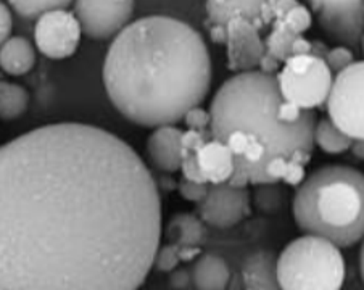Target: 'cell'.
<instances>
[{
    "instance_id": "cell-1",
    "label": "cell",
    "mask_w": 364,
    "mask_h": 290,
    "mask_svg": "<svg viewBox=\"0 0 364 290\" xmlns=\"http://www.w3.org/2000/svg\"><path fill=\"white\" fill-rule=\"evenodd\" d=\"M161 222L154 176L112 132L46 124L0 147V290H137Z\"/></svg>"
},
{
    "instance_id": "cell-2",
    "label": "cell",
    "mask_w": 364,
    "mask_h": 290,
    "mask_svg": "<svg viewBox=\"0 0 364 290\" xmlns=\"http://www.w3.org/2000/svg\"><path fill=\"white\" fill-rule=\"evenodd\" d=\"M208 47L178 18L144 16L113 39L103 84L114 108L142 128L174 126L200 107L211 86Z\"/></svg>"
},
{
    "instance_id": "cell-3",
    "label": "cell",
    "mask_w": 364,
    "mask_h": 290,
    "mask_svg": "<svg viewBox=\"0 0 364 290\" xmlns=\"http://www.w3.org/2000/svg\"><path fill=\"white\" fill-rule=\"evenodd\" d=\"M282 102L276 76L263 75L258 70L234 75L218 89L211 100L208 110L211 136L223 144L234 131L257 137L266 149L264 174L268 163L277 156L305 166L311 160L314 147L316 114L306 112L299 123H281L277 112Z\"/></svg>"
},
{
    "instance_id": "cell-4",
    "label": "cell",
    "mask_w": 364,
    "mask_h": 290,
    "mask_svg": "<svg viewBox=\"0 0 364 290\" xmlns=\"http://www.w3.org/2000/svg\"><path fill=\"white\" fill-rule=\"evenodd\" d=\"M296 226L308 235L348 249L364 239V174L326 165L305 178L294 197Z\"/></svg>"
},
{
    "instance_id": "cell-5",
    "label": "cell",
    "mask_w": 364,
    "mask_h": 290,
    "mask_svg": "<svg viewBox=\"0 0 364 290\" xmlns=\"http://www.w3.org/2000/svg\"><path fill=\"white\" fill-rule=\"evenodd\" d=\"M277 279L282 290H341L345 259L332 242L305 234L277 257Z\"/></svg>"
},
{
    "instance_id": "cell-6",
    "label": "cell",
    "mask_w": 364,
    "mask_h": 290,
    "mask_svg": "<svg viewBox=\"0 0 364 290\" xmlns=\"http://www.w3.org/2000/svg\"><path fill=\"white\" fill-rule=\"evenodd\" d=\"M284 100L301 110L319 108L329 99L333 75L324 60L313 55L290 57L276 76Z\"/></svg>"
},
{
    "instance_id": "cell-7",
    "label": "cell",
    "mask_w": 364,
    "mask_h": 290,
    "mask_svg": "<svg viewBox=\"0 0 364 290\" xmlns=\"http://www.w3.org/2000/svg\"><path fill=\"white\" fill-rule=\"evenodd\" d=\"M327 113L343 134L353 141H364V60L333 77Z\"/></svg>"
},
{
    "instance_id": "cell-8",
    "label": "cell",
    "mask_w": 364,
    "mask_h": 290,
    "mask_svg": "<svg viewBox=\"0 0 364 290\" xmlns=\"http://www.w3.org/2000/svg\"><path fill=\"white\" fill-rule=\"evenodd\" d=\"M319 26L341 47L361 45L364 36V2L361 0H327L309 2Z\"/></svg>"
},
{
    "instance_id": "cell-9",
    "label": "cell",
    "mask_w": 364,
    "mask_h": 290,
    "mask_svg": "<svg viewBox=\"0 0 364 290\" xmlns=\"http://www.w3.org/2000/svg\"><path fill=\"white\" fill-rule=\"evenodd\" d=\"M81 24L75 11L55 10L36 21L34 41L42 55L48 58H68L77 50L81 41Z\"/></svg>"
},
{
    "instance_id": "cell-10",
    "label": "cell",
    "mask_w": 364,
    "mask_h": 290,
    "mask_svg": "<svg viewBox=\"0 0 364 290\" xmlns=\"http://www.w3.org/2000/svg\"><path fill=\"white\" fill-rule=\"evenodd\" d=\"M75 15L84 34L90 39L105 41L117 36L129 24L134 15V4L129 0L92 2L81 0L75 4Z\"/></svg>"
},
{
    "instance_id": "cell-11",
    "label": "cell",
    "mask_w": 364,
    "mask_h": 290,
    "mask_svg": "<svg viewBox=\"0 0 364 290\" xmlns=\"http://www.w3.org/2000/svg\"><path fill=\"white\" fill-rule=\"evenodd\" d=\"M250 193L229 184L210 186L205 200L197 205L198 218L205 225L226 229L239 225L250 215Z\"/></svg>"
},
{
    "instance_id": "cell-12",
    "label": "cell",
    "mask_w": 364,
    "mask_h": 290,
    "mask_svg": "<svg viewBox=\"0 0 364 290\" xmlns=\"http://www.w3.org/2000/svg\"><path fill=\"white\" fill-rule=\"evenodd\" d=\"M228 68L237 72L257 71L264 55V41L250 21L235 18L228 23Z\"/></svg>"
},
{
    "instance_id": "cell-13",
    "label": "cell",
    "mask_w": 364,
    "mask_h": 290,
    "mask_svg": "<svg viewBox=\"0 0 364 290\" xmlns=\"http://www.w3.org/2000/svg\"><path fill=\"white\" fill-rule=\"evenodd\" d=\"M235 18L250 21L258 31L272 24L269 0H211L206 2L205 26H228Z\"/></svg>"
},
{
    "instance_id": "cell-14",
    "label": "cell",
    "mask_w": 364,
    "mask_h": 290,
    "mask_svg": "<svg viewBox=\"0 0 364 290\" xmlns=\"http://www.w3.org/2000/svg\"><path fill=\"white\" fill-rule=\"evenodd\" d=\"M182 134L176 126H161L151 132L147 141V155L159 171L176 173L182 161Z\"/></svg>"
},
{
    "instance_id": "cell-15",
    "label": "cell",
    "mask_w": 364,
    "mask_h": 290,
    "mask_svg": "<svg viewBox=\"0 0 364 290\" xmlns=\"http://www.w3.org/2000/svg\"><path fill=\"white\" fill-rule=\"evenodd\" d=\"M197 160L203 178L211 186L228 184V181L232 176L234 155L226 144L216 141V139H211L203 145V149L197 154Z\"/></svg>"
},
{
    "instance_id": "cell-16",
    "label": "cell",
    "mask_w": 364,
    "mask_h": 290,
    "mask_svg": "<svg viewBox=\"0 0 364 290\" xmlns=\"http://www.w3.org/2000/svg\"><path fill=\"white\" fill-rule=\"evenodd\" d=\"M245 290H282L277 279V259L269 250L252 253L242 266Z\"/></svg>"
},
{
    "instance_id": "cell-17",
    "label": "cell",
    "mask_w": 364,
    "mask_h": 290,
    "mask_svg": "<svg viewBox=\"0 0 364 290\" xmlns=\"http://www.w3.org/2000/svg\"><path fill=\"white\" fill-rule=\"evenodd\" d=\"M168 244L200 249L206 239L205 222L197 215L176 213L165 227Z\"/></svg>"
},
{
    "instance_id": "cell-18",
    "label": "cell",
    "mask_w": 364,
    "mask_h": 290,
    "mask_svg": "<svg viewBox=\"0 0 364 290\" xmlns=\"http://www.w3.org/2000/svg\"><path fill=\"white\" fill-rule=\"evenodd\" d=\"M36 65L34 45L26 38L15 36L0 47V68L11 76H21Z\"/></svg>"
},
{
    "instance_id": "cell-19",
    "label": "cell",
    "mask_w": 364,
    "mask_h": 290,
    "mask_svg": "<svg viewBox=\"0 0 364 290\" xmlns=\"http://www.w3.org/2000/svg\"><path fill=\"white\" fill-rule=\"evenodd\" d=\"M229 279V266L220 257L205 253L193 264L192 281L198 290H226Z\"/></svg>"
},
{
    "instance_id": "cell-20",
    "label": "cell",
    "mask_w": 364,
    "mask_h": 290,
    "mask_svg": "<svg viewBox=\"0 0 364 290\" xmlns=\"http://www.w3.org/2000/svg\"><path fill=\"white\" fill-rule=\"evenodd\" d=\"M29 94L20 84L0 81V119L11 121L26 113Z\"/></svg>"
},
{
    "instance_id": "cell-21",
    "label": "cell",
    "mask_w": 364,
    "mask_h": 290,
    "mask_svg": "<svg viewBox=\"0 0 364 290\" xmlns=\"http://www.w3.org/2000/svg\"><path fill=\"white\" fill-rule=\"evenodd\" d=\"M314 142L319 145V149L326 154L338 155L347 152L351 149L353 139H350L347 134L337 128L329 118H324L316 123L314 129Z\"/></svg>"
},
{
    "instance_id": "cell-22",
    "label": "cell",
    "mask_w": 364,
    "mask_h": 290,
    "mask_svg": "<svg viewBox=\"0 0 364 290\" xmlns=\"http://www.w3.org/2000/svg\"><path fill=\"white\" fill-rule=\"evenodd\" d=\"M296 38L299 36L290 31L282 20H276L271 24V33L264 41V50L279 63H285L292 57V44Z\"/></svg>"
},
{
    "instance_id": "cell-23",
    "label": "cell",
    "mask_w": 364,
    "mask_h": 290,
    "mask_svg": "<svg viewBox=\"0 0 364 290\" xmlns=\"http://www.w3.org/2000/svg\"><path fill=\"white\" fill-rule=\"evenodd\" d=\"M266 174H268L272 184H276L277 181H284L285 184L300 186L306 178L305 166L294 160L284 159V156L271 160L266 166Z\"/></svg>"
},
{
    "instance_id": "cell-24",
    "label": "cell",
    "mask_w": 364,
    "mask_h": 290,
    "mask_svg": "<svg viewBox=\"0 0 364 290\" xmlns=\"http://www.w3.org/2000/svg\"><path fill=\"white\" fill-rule=\"evenodd\" d=\"M70 5L71 2L68 0H14L10 2V7L26 20H39L50 11L65 10Z\"/></svg>"
},
{
    "instance_id": "cell-25",
    "label": "cell",
    "mask_w": 364,
    "mask_h": 290,
    "mask_svg": "<svg viewBox=\"0 0 364 290\" xmlns=\"http://www.w3.org/2000/svg\"><path fill=\"white\" fill-rule=\"evenodd\" d=\"M200 255V249H191V247H179L174 244H166L156 252L155 264L160 271L173 273L174 268L182 262H191Z\"/></svg>"
},
{
    "instance_id": "cell-26",
    "label": "cell",
    "mask_w": 364,
    "mask_h": 290,
    "mask_svg": "<svg viewBox=\"0 0 364 290\" xmlns=\"http://www.w3.org/2000/svg\"><path fill=\"white\" fill-rule=\"evenodd\" d=\"M282 21L294 34L301 36L303 33L308 31V29L311 28L313 14H311V10L305 7V5L296 2L295 7L284 16Z\"/></svg>"
},
{
    "instance_id": "cell-27",
    "label": "cell",
    "mask_w": 364,
    "mask_h": 290,
    "mask_svg": "<svg viewBox=\"0 0 364 290\" xmlns=\"http://www.w3.org/2000/svg\"><path fill=\"white\" fill-rule=\"evenodd\" d=\"M324 62L327 66H329L332 75H338V72H342L343 70H347L348 66L353 65L356 60H355L353 52H351L350 48L338 45V47L331 48Z\"/></svg>"
},
{
    "instance_id": "cell-28",
    "label": "cell",
    "mask_w": 364,
    "mask_h": 290,
    "mask_svg": "<svg viewBox=\"0 0 364 290\" xmlns=\"http://www.w3.org/2000/svg\"><path fill=\"white\" fill-rule=\"evenodd\" d=\"M181 171H182V179L192 181V183H198V184H208L206 183V179L203 178L202 169H200L197 154L182 152Z\"/></svg>"
},
{
    "instance_id": "cell-29",
    "label": "cell",
    "mask_w": 364,
    "mask_h": 290,
    "mask_svg": "<svg viewBox=\"0 0 364 290\" xmlns=\"http://www.w3.org/2000/svg\"><path fill=\"white\" fill-rule=\"evenodd\" d=\"M178 189L181 197L187 202L192 203H202L205 200L206 193H208L210 186L208 184H198V183H192V181H186L181 179L178 184Z\"/></svg>"
},
{
    "instance_id": "cell-30",
    "label": "cell",
    "mask_w": 364,
    "mask_h": 290,
    "mask_svg": "<svg viewBox=\"0 0 364 290\" xmlns=\"http://www.w3.org/2000/svg\"><path fill=\"white\" fill-rule=\"evenodd\" d=\"M213 136L210 131H189L182 134V152L198 154L206 142H210Z\"/></svg>"
},
{
    "instance_id": "cell-31",
    "label": "cell",
    "mask_w": 364,
    "mask_h": 290,
    "mask_svg": "<svg viewBox=\"0 0 364 290\" xmlns=\"http://www.w3.org/2000/svg\"><path fill=\"white\" fill-rule=\"evenodd\" d=\"M189 131H210L211 126V117L210 112L203 110L202 107H196L186 113L184 119H182Z\"/></svg>"
},
{
    "instance_id": "cell-32",
    "label": "cell",
    "mask_w": 364,
    "mask_h": 290,
    "mask_svg": "<svg viewBox=\"0 0 364 290\" xmlns=\"http://www.w3.org/2000/svg\"><path fill=\"white\" fill-rule=\"evenodd\" d=\"M272 184L262 186L255 195V203L258 205L259 210H274L276 203H281V189L279 187H271Z\"/></svg>"
},
{
    "instance_id": "cell-33",
    "label": "cell",
    "mask_w": 364,
    "mask_h": 290,
    "mask_svg": "<svg viewBox=\"0 0 364 290\" xmlns=\"http://www.w3.org/2000/svg\"><path fill=\"white\" fill-rule=\"evenodd\" d=\"M306 112L309 110H301V108L299 105L292 104V102H287L284 100L281 107H279V112H277V118L281 123H285V124H295L299 123V121L305 117Z\"/></svg>"
},
{
    "instance_id": "cell-34",
    "label": "cell",
    "mask_w": 364,
    "mask_h": 290,
    "mask_svg": "<svg viewBox=\"0 0 364 290\" xmlns=\"http://www.w3.org/2000/svg\"><path fill=\"white\" fill-rule=\"evenodd\" d=\"M14 20H11V11L7 4L0 2V47L10 39Z\"/></svg>"
},
{
    "instance_id": "cell-35",
    "label": "cell",
    "mask_w": 364,
    "mask_h": 290,
    "mask_svg": "<svg viewBox=\"0 0 364 290\" xmlns=\"http://www.w3.org/2000/svg\"><path fill=\"white\" fill-rule=\"evenodd\" d=\"M279 70H281V63L264 52L262 62H259V65H258V71L263 72V75H268V76H277Z\"/></svg>"
},
{
    "instance_id": "cell-36",
    "label": "cell",
    "mask_w": 364,
    "mask_h": 290,
    "mask_svg": "<svg viewBox=\"0 0 364 290\" xmlns=\"http://www.w3.org/2000/svg\"><path fill=\"white\" fill-rule=\"evenodd\" d=\"M301 55H311V42L299 36L292 44V57H301Z\"/></svg>"
},
{
    "instance_id": "cell-37",
    "label": "cell",
    "mask_w": 364,
    "mask_h": 290,
    "mask_svg": "<svg viewBox=\"0 0 364 290\" xmlns=\"http://www.w3.org/2000/svg\"><path fill=\"white\" fill-rule=\"evenodd\" d=\"M210 33V39L215 42V44H223L226 45L228 41V28L226 26H206Z\"/></svg>"
},
{
    "instance_id": "cell-38",
    "label": "cell",
    "mask_w": 364,
    "mask_h": 290,
    "mask_svg": "<svg viewBox=\"0 0 364 290\" xmlns=\"http://www.w3.org/2000/svg\"><path fill=\"white\" fill-rule=\"evenodd\" d=\"M191 277L187 274V271L184 269H178V271H173L171 274V286L174 289H184L187 287V284H189Z\"/></svg>"
},
{
    "instance_id": "cell-39",
    "label": "cell",
    "mask_w": 364,
    "mask_h": 290,
    "mask_svg": "<svg viewBox=\"0 0 364 290\" xmlns=\"http://www.w3.org/2000/svg\"><path fill=\"white\" fill-rule=\"evenodd\" d=\"M331 48L327 47L324 42L321 41H311V55L316 57V58H321V60H326L327 53H329Z\"/></svg>"
},
{
    "instance_id": "cell-40",
    "label": "cell",
    "mask_w": 364,
    "mask_h": 290,
    "mask_svg": "<svg viewBox=\"0 0 364 290\" xmlns=\"http://www.w3.org/2000/svg\"><path fill=\"white\" fill-rule=\"evenodd\" d=\"M351 152L356 156V159L364 160V141H353L351 144Z\"/></svg>"
},
{
    "instance_id": "cell-41",
    "label": "cell",
    "mask_w": 364,
    "mask_h": 290,
    "mask_svg": "<svg viewBox=\"0 0 364 290\" xmlns=\"http://www.w3.org/2000/svg\"><path fill=\"white\" fill-rule=\"evenodd\" d=\"M360 266H361V276H363V281H364V242L361 245V253H360Z\"/></svg>"
},
{
    "instance_id": "cell-42",
    "label": "cell",
    "mask_w": 364,
    "mask_h": 290,
    "mask_svg": "<svg viewBox=\"0 0 364 290\" xmlns=\"http://www.w3.org/2000/svg\"><path fill=\"white\" fill-rule=\"evenodd\" d=\"M361 47H363V53H364V36H363V41H361Z\"/></svg>"
}]
</instances>
